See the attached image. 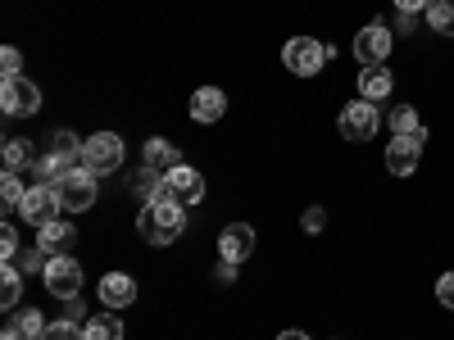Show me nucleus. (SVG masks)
Wrapping results in <instances>:
<instances>
[{
	"mask_svg": "<svg viewBox=\"0 0 454 340\" xmlns=\"http://www.w3.org/2000/svg\"><path fill=\"white\" fill-rule=\"evenodd\" d=\"M14 263H19L23 273H46V263H51V254H46L42 245H32V250H23V254H19Z\"/></svg>",
	"mask_w": 454,
	"mask_h": 340,
	"instance_id": "cd10ccee",
	"label": "nucleus"
},
{
	"mask_svg": "<svg viewBox=\"0 0 454 340\" xmlns=\"http://www.w3.org/2000/svg\"><path fill=\"white\" fill-rule=\"evenodd\" d=\"M427 23H432V32H441V36H454V0H432Z\"/></svg>",
	"mask_w": 454,
	"mask_h": 340,
	"instance_id": "393cba45",
	"label": "nucleus"
},
{
	"mask_svg": "<svg viewBox=\"0 0 454 340\" xmlns=\"http://www.w3.org/2000/svg\"><path fill=\"white\" fill-rule=\"evenodd\" d=\"M278 340H309V336H305V331H282Z\"/></svg>",
	"mask_w": 454,
	"mask_h": 340,
	"instance_id": "f704fd0d",
	"label": "nucleus"
},
{
	"mask_svg": "<svg viewBox=\"0 0 454 340\" xmlns=\"http://www.w3.org/2000/svg\"><path fill=\"white\" fill-rule=\"evenodd\" d=\"M123 159H128V150H123V136H114V132H96V136H87L82 141V168H91V173H119L123 168Z\"/></svg>",
	"mask_w": 454,
	"mask_h": 340,
	"instance_id": "f03ea898",
	"label": "nucleus"
},
{
	"mask_svg": "<svg viewBox=\"0 0 454 340\" xmlns=\"http://www.w3.org/2000/svg\"><path fill=\"white\" fill-rule=\"evenodd\" d=\"M0 340H23V336H19L14 327H5V331H0Z\"/></svg>",
	"mask_w": 454,
	"mask_h": 340,
	"instance_id": "c9c22d12",
	"label": "nucleus"
},
{
	"mask_svg": "<svg viewBox=\"0 0 454 340\" xmlns=\"http://www.w3.org/2000/svg\"><path fill=\"white\" fill-rule=\"evenodd\" d=\"M46 155L55 159V168H59V173H68V168H82V141L73 136V132H55Z\"/></svg>",
	"mask_w": 454,
	"mask_h": 340,
	"instance_id": "4468645a",
	"label": "nucleus"
},
{
	"mask_svg": "<svg viewBox=\"0 0 454 340\" xmlns=\"http://www.w3.org/2000/svg\"><path fill=\"white\" fill-rule=\"evenodd\" d=\"M23 254V245H19V232H14V227L5 222V232H0V259H5V263H14Z\"/></svg>",
	"mask_w": 454,
	"mask_h": 340,
	"instance_id": "c85d7f7f",
	"label": "nucleus"
},
{
	"mask_svg": "<svg viewBox=\"0 0 454 340\" xmlns=\"http://www.w3.org/2000/svg\"><path fill=\"white\" fill-rule=\"evenodd\" d=\"M423 145H427V128L409 132V136H391V145H387V168H391L395 177H413V173H419V159H423Z\"/></svg>",
	"mask_w": 454,
	"mask_h": 340,
	"instance_id": "0eeeda50",
	"label": "nucleus"
},
{
	"mask_svg": "<svg viewBox=\"0 0 454 340\" xmlns=\"http://www.w3.org/2000/svg\"><path fill=\"white\" fill-rule=\"evenodd\" d=\"M59 191H55V182L51 186H27V196H23V205H19V213L32 222V227H46V222H55L59 218Z\"/></svg>",
	"mask_w": 454,
	"mask_h": 340,
	"instance_id": "9d476101",
	"label": "nucleus"
},
{
	"mask_svg": "<svg viewBox=\"0 0 454 340\" xmlns=\"http://www.w3.org/2000/svg\"><path fill=\"white\" fill-rule=\"evenodd\" d=\"M82 336H87V340H123V322L114 318V309H109V313H96V318H87Z\"/></svg>",
	"mask_w": 454,
	"mask_h": 340,
	"instance_id": "aec40b11",
	"label": "nucleus"
},
{
	"mask_svg": "<svg viewBox=\"0 0 454 340\" xmlns=\"http://www.w3.org/2000/svg\"><path fill=\"white\" fill-rule=\"evenodd\" d=\"M377 128H382V113H377V104L372 100H350L346 109H340V119H336V132L346 136V141H368V136H377Z\"/></svg>",
	"mask_w": 454,
	"mask_h": 340,
	"instance_id": "20e7f679",
	"label": "nucleus"
},
{
	"mask_svg": "<svg viewBox=\"0 0 454 340\" xmlns=\"http://www.w3.org/2000/svg\"><path fill=\"white\" fill-rule=\"evenodd\" d=\"M423 123H419V109L413 104H395L391 109V136H409V132H419Z\"/></svg>",
	"mask_w": 454,
	"mask_h": 340,
	"instance_id": "a878e982",
	"label": "nucleus"
},
{
	"mask_svg": "<svg viewBox=\"0 0 454 340\" xmlns=\"http://www.w3.org/2000/svg\"><path fill=\"white\" fill-rule=\"evenodd\" d=\"M218 282H223V286H227V282H237V263H227V259H223V263H218Z\"/></svg>",
	"mask_w": 454,
	"mask_h": 340,
	"instance_id": "72a5a7b5",
	"label": "nucleus"
},
{
	"mask_svg": "<svg viewBox=\"0 0 454 340\" xmlns=\"http://www.w3.org/2000/svg\"><path fill=\"white\" fill-rule=\"evenodd\" d=\"M182 164V155H177V145H168V141H145V150H141V168H150V173H173Z\"/></svg>",
	"mask_w": 454,
	"mask_h": 340,
	"instance_id": "2eb2a0df",
	"label": "nucleus"
},
{
	"mask_svg": "<svg viewBox=\"0 0 454 340\" xmlns=\"http://www.w3.org/2000/svg\"><path fill=\"white\" fill-rule=\"evenodd\" d=\"M436 299H441V305L454 313V273H445V277L436 282Z\"/></svg>",
	"mask_w": 454,
	"mask_h": 340,
	"instance_id": "2f4dec72",
	"label": "nucleus"
},
{
	"mask_svg": "<svg viewBox=\"0 0 454 340\" xmlns=\"http://www.w3.org/2000/svg\"><path fill=\"white\" fill-rule=\"evenodd\" d=\"M0 109H5L10 119H27V113L42 109V87L27 82V78H5V87H0Z\"/></svg>",
	"mask_w": 454,
	"mask_h": 340,
	"instance_id": "1a4fd4ad",
	"label": "nucleus"
},
{
	"mask_svg": "<svg viewBox=\"0 0 454 340\" xmlns=\"http://www.w3.org/2000/svg\"><path fill=\"white\" fill-rule=\"evenodd\" d=\"M218 254L227 263H246L254 254V227L250 222H232V227H223L218 232Z\"/></svg>",
	"mask_w": 454,
	"mask_h": 340,
	"instance_id": "f8f14e48",
	"label": "nucleus"
},
{
	"mask_svg": "<svg viewBox=\"0 0 454 340\" xmlns=\"http://www.w3.org/2000/svg\"><path fill=\"white\" fill-rule=\"evenodd\" d=\"M0 68H5V78H23V55L14 46H5L0 50Z\"/></svg>",
	"mask_w": 454,
	"mask_h": 340,
	"instance_id": "c756f323",
	"label": "nucleus"
},
{
	"mask_svg": "<svg viewBox=\"0 0 454 340\" xmlns=\"http://www.w3.org/2000/svg\"><path fill=\"white\" fill-rule=\"evenodd\" d=\"M46 290L55 295V299H73L82 290V263L73 259V254H55L51 263H46Z\"/></svg>",
	"mask_w": 454,
	"mask_h": 340,
	"instance_id": "6e6552de",
	"label": "nucleus"
},
{
	"mask_svg": "<svg viewBox=\"0 0 454 340\" xmlns=\"http://www.w3.org/2000/svg\"><path fill=\"white\" fill-rule=\"evenodd\" d=\"M19 295H23V268H19V263H5V273H0V309L14 313Z\"/></svg>",
	"mask_w": 454,
	"mask_h": 340,
	"instance_id": "6ab92c4d",
	"label": "nucleus"
},
{
	"mask_svg": "<svg viewBox=\"0 0 454 340\" xmlns=\"http://www.w3.org/2000/svg\"><path fill=\"white\" fill-rule=\"evenodd\" d=\"M391 87H395V78H391V68H387V64H372V68L359 73V96L372 100V104H377V100H387Z\"/></svg>",
	"mask_w": 454,
	"mask_h": 340,
	"instance_id": "a211bd4d",
	"label": "nucleus"
},
{
	"mask_svg": "<svg viewBox=\"0 0 454 340\" xmlns=\"http://www.w3.org/2000/svg\"><path fill=\"white\" fill-rule=\"evenodd\" d=\"M327 59H332L327 46H318L314 36H291V42L282 46V64L295 73V78H314Z\"/></svg>",
	"mask_w": 454,
	"mask_h": 340,
	"instance_id": "39448f33",
	"label": "nucleus"
},
{
	"mask_svg": "<svg viewBox=\"0 0 454 340\" xmlns=\"http://www.w3.org/2000/svg\"><path fill=\"white\" fill-rule=\"evenodd\" d=\"M300 227H305V232L314 236V232H323V227H327V213L314 205V209H305V218H300Z\"/></svg>",
	"mask_w": 454,
	"mask_h": 340,
	"instance_id": "7c9ffc66",
	"label": "nucleus"
},
{
	"mask_svg": "<svg viewBox=\"0 0 454 340\" xmlns=\"http://www.w3.org/2000/svg\"><path fill=\"white\" fill-rule=\"evenodd\" d=\"M164 196H173L182 205H200L205 200V177L192 164H177L173 173H164Z\"/></svg>",
	"mask_w": 454,
	"mask_h": 340,
	"instance_id": "9b49d317",
	"label": "nucleus"
},
{
	"mask_svg": "<svg viewBox=\"0 0 454 340\" xmlns=\"http://www.w3.org/2000/svg\"><path fill=\"white\" fill-rule=\"evenodd\" d=\"M227 113V96L218 91V87H200L196 96H192V119L196 123H218Z\"/></svg>",
	"mask_w": 454,
	"mask_h": 340,
	"instance_id": "f3484780",
	"label": "nucleus"
},
{
	"mask_svg": "<svg viewBox=\"0 0 454 340\" xmlns=\"http://www.w3.org/2000/svg\"><path fill=\"white\" fill-rule=\"evenodd\" d=\"M128 186H132V196H137V200H160V196H164V177H160V173H150V168L132 173Z\"/></svg>",
	"mask_w": 454,
	"mask_h": 340,
	"instance_id": "5701e85b",
	"label": "nucleus"
},
{
	"mask_svg": "<svg viewBox=\"0 0 454 340\" xmlns=\"http://www.w3.org/2000/svg\"><path fill=\"white\" fill-rule=\"evenodd\" d=\"M55 191H59V205L68 213H87L96 205V173L91 168H68L55 177Z\"/></svg>",
	"mask_w": 454,
	"mask_h": 340,
	"instance_id": "7ed1b4c3",
	"label": "nucleus"
},
{
	"mask_svg": "<svg viewBox=\"0 0 454 340\" xmlns=\"http://www.w3.org/2000/svg\"><path fill=\"white\" fill-rule=\"evenodd\" d=\"M23 196H27V191H23V177L5 168V177H0V200H5V213H19Z\"/></svg>",
	"mask_w": 454,
	"mask_h": 340,
	"instance_id": "b1692460",
	"label": "nucleus"
},
{
	"mask_svg": "<svg viewBox=\"0 0 454 340\" xmlns=\"http://www.w3.org/2000/svg\"><path fill=\"white\" fill-rule=\"evenodd\" d=\"M182 232H186V205L173 196L145 200V209L137 213V236L145 245H173Z\"/></svg>",
	"mask_w": 454,
	"mask_h": 340,
	"instance_id": "f257e3e1",
	"label": "nucleus"
},
{
	"mask_svg": "<svg viewBox=\"0 0 454 340\" xmlns=\"http://www.w3.org/2000/svg\"><path fill=\"white\" fill-rule=\"evenodd\" d=\"M73 241H78V232H73L64 218H55V222H46V227H36V245H42L51 259H55V254H68Z\"/></svg>",
	"mask_w": 454,
	"mask_h": 340,
	"instance_id": "dca6fc26",
	"label": "nucleus"
},
{
	"mask_svg": "<svg viewBox=\"0 0 454 340\" xmlns=\"http://www.w3.org/2000/svg\"><path fill=\"white\" fill-rule=\"evenodd\" d=\"M395 10H400V14H427L432 0H395Z\"/></svg>",
	"mask_w": 454,
	"mask_h": 340,
	"instance_id": "473e14b6",
	"label": "nucleus"
},
{
	"mask_svg": "<svg viewBox=\"0 0 454 340\" xmlns=\"http://www.w3.org/2000/svg\"><path fill=\"white\" fill-rule=\"evenodd\" d=\"M42 340H87V336H82V327H78V322L59 318V322H51V327L42 331Z\"/></svg>",
	"mask_w": 454,
	"mask_h": 340,
	"instance_id": "bb28decb",
	"label": "nucleus"
},
{
	"mask_svg": "<svg viewBox=\"0 0 454 340\" xmlns=\"http://www.w3.org/2000/svg\"><path fill=\"white\" fill-rule=\"evenodd\" d=\"M391 46H395L391 27H387L382 19H372V23H368V27H359V36H355V59H359L364 68L387 64V59H391Z\"/></svg>",
	"mask_w": 454,
	"mask_h": 340,
	"instance_id": "423d86ee",
	"label": "nucleus"
},
{
	"mask_svg": "<svg viewBox=\"0 0 454 340\" xmlns=\"http://www.w3.org/2000/svg\"><path fill=\"white\" fill-rule=\"evenodd\" d=\"M100 305H105V309H128V305H137V282H132L128 273L100 277Z\"/></svg>",
	"mask_w": 454,
	"mask_h": 340,
	"instance_id": "ddd939ff",
	"label": "nucleus"
},
{
	"mask_svg": "<svg viewBox=\"0 0 454 340\" xmlns=\"http://www.w3.org/2000/svg\"><path fill=\"white\" fill-rule=\"evenodd\" d=\"M5 327H14L23 340H42V331H46L51 322H42V313H36V309H14Z\"/></svg>",
	"mask_w": 454,
	"mask_h": 340,
	"instance_id": "4be33fe9",
	"label": "nucleus"
},
{
	"mask_svg": "<svg viewBox=\"0 0 454 340\" xmlns=\"http://www.w3.org/2000/svg\"><path fill=\"white\" fill-rule=\"evenodd\" d=\"M32 164H36V150H32V141L10 136V141H5V168H10V173H23V168H32Z\"/></svg>",
	"mask_w": 454,
	"mask_h": 340,
	"instance_id": "412c9836",
	"label": "nucleus"
}]
</instances>
